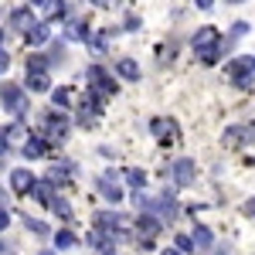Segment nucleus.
<instances>
[{"mask_svg":"<svg viewBox=\"0 0 255 255\" xmlns=\"http://www.w3.org/2000/svg\"><path fill=\"white\" fill-rule=\"evenodd\" d=\"M191 44H194V51L201 55L204 65H215L218 55H221V34H218V27H201Z\"/></svg>","mask_w":255,"mask_h":255,"instance_id":"1","label":"nucleus"},{"mask_svg":"<svg viewBox=\"0 0 255 255\" xmlns=\"http://www.w3.org/2000/svg\"><path fill=\"white\" fill-rule=\"evenodd\" d=\"M0 102H3L14 116H24V109H27V99L20 92V85H14V82H3V85H0Z\"/></svg>","mask_w":255,"mask_h":255,"instance_id":"2","label":"nucleus"},{"mask_svg":"<svg viewBox=\"0 0 255 255\" xmlns=\"http://www.w3.org/2000/svg\"><path fill=\"white\" fill-rule=\"evenodd\" d=\"M89 82H92V92H96L99 99L116 96V82L106 75V68H102V65H92V68H89Z\"/></svg>","mask_w":255,"mask_h":255,"instance_id":"3","label":"nucleus"},{"mask_svg":"<svg viewBox=\"0 0 255 255\" xmlns=\"http://www.w3.org/2000/svg\"><path fill=\"white\" fill-rule=\"evenodd\" d=\"M123 221H126V218L116 215V211H99V215H96V228H99V232H106L109 238H119V235H123Z\"/></svg>","mask_w":255,"mask_h":255,"instance_id":"4","label":"nucleus"},{"mask_svg":"<svg viewBox=\"0 0 255 255\" xmlns=\"http://www.w3.org/2000/svg\"><path fill=\"white\" fill-rule=\"evenodd\" d=\"M228 72H232V79H235L238 89H249V85H252L255 65H252V58H235L232 65H228Z\"/></svg>","mask_w":255,"mask_h":255,"instance_id":"5","label":"nucleus"},{"mask_svg":"<svg viewBox=\"0 0 255 255\" xmlns=\"http://www.w3.org/2000/svg\"><path fill=\"white\" fill-rule=\"evenodd\" d=\"M170 174H174V184L177 187H191V184H194V160H187V157H180L174 163V170H170Z\"/></svg>","mask_w":255,"mask_h":255,"instance_id":"6","label":"nucleus"},{"mask_svg":"<svg viewBox=\"0 0 255 255\" xmlns=\"http://www.w3.org/2000/svg\"><path fill=\"white\" fill-rule=\"evenodd\" d=\"M160 232V221H157V215H139L136 218V235L143 238V249H153L150 245V238Z\"/></svg>","mask_w":255,"mask_h":255,"instance_id":"7","label":"nucleus"},{"mask_svg":"<svg viewBox=\"0 0 255 255\" xmlns=\"http://www.w3.org/2000/svg\"><path fill=\"white\" fill-rule=\"evenodd\" d=\"M34 174L31 170H24V167H17V170H10V187H14V194H31L34 191Z\"/></svg>","mask_w":255,"mask_h":255,"instance_id":"8","label":"nucleus"},{"mask_svg":"<svg viewBox=\"0 0 255 255\" xmlns=\"http://www.w3.org/2000/svg\"><path fill=\"white\" fill-rule=\"evenodd\" d=\"M44 133H48V139H65L68 119L61 116V113H48V116H44Z\"/></svg>","mask_w":255,"mask_h":255,"instance_id":"9","label":"nucleus"},{"mask_svg":"<svg viewBox=\"0 0 255 255\" xmlns=\"http://www.w3.org/2000/svg\"><path fill=\"white\" fill-rule=\"evenodd\" d=\"M27 89H31V92H48V89H51L48 68H27Z\"/></svg>","mask_w":255,"mask_h":255,"instance_id":"10","label":"nucleus"},{"mask_svg":"<svg viewBox=\"0 0 255 255\" xmlns=\"http://www.w3.org/2000/svg\"><path fill=\"white\" fill-rule=\"evenodd\" d=\"M99 191H102V197H106V201H113V204H116V201H123V191L116 187V177H113V174L99 177Z\"/></svg>","mask_w":255,"mask_h":255,"instance_id":"11","label":"nucleus"},{"mask_svg":"<svg viewBox=\"0 0 255 255\" xmlns=\"http://www.w3.org/2000/svg\"><path fill=\"white\" fill-rule=\"evenodd\" d=\"M10 24H14L17 31H24V34H27L38 20H34V14H31V7H20V10H14V14H10Z\"/></svg>","mask_w":255,"mask_h":255,"instance_id":"12","label":"nucleus"},{"mask_svg":"<svg viewBox=\"0 0 255 255\" xmlns=\"http://www.w3.org/2000/svg\"><path fill=\"white\" fill-rule=\"evenodd\" d=\"M191 238H194V249H197V252H208V249L215 245V235H211V228H204V225H197Z\"/></svg>","mask_w":255,"mask_h":255,"instance_id":"13","label":"nucleus"},{"mask_svg":"<svg viewBox=\"0 0 255 255\" xmlns=\"http://www.w3.org/2000/svg\"><path fill=\"white\" fill-rule=\"evenodd\" d=\"M24 38H27V44H31V48H38V44H44V41L51 38V27H48V24H34Z\"/></svg>","mask_w":255,"mask_h":255,"instance_id":"14","label":"nucleus"},{"mask_svg":"<svg viewBox=\"0 0 255 255\" xmlns=\"http://www.w3.org/2000/svg\"><path fill=\"white\" fill-rule=\"evenodd\" d=\"M150 126H153V133H157L160 139H177V126L170 119H153Z\"/></svg>","mask_w":255,"mask_h":255,"instance_id":"15","label":"nucleus"},{"mask_svg":"<svg viewBox=\"0 0 255 255\" xmlns=\"http://www.w3.org/2000/svg\"><path fill=\"white\" fill-rule=\"evenodd\" d=\"M116 72L123 75V79H129V82H136V79H139V68H136V61H133V58L116 61Z\"/></svg>","mask_w":255,"mask_h":255,"instance_id":"16","label":"nucleus"},{"mask_svg":"<svg viewBox=\"0 0 255 255\" xmlns=\"http://www.w3.org/2000/svg\"><path fill=\"white\" fill-rule=\"evenodd\" d=\"M41 153H44V139L41 136H31V139H24V157H41Z\"/></svg>","mask_w":255,"mask_h":255,"instance_id":"17","label":"nucleus"},{"mask_svg":"<svg viewBox=\"0 0 255 255\" xmlns=\"http://www.w3.org/2000/svg\"><path fill=\"white\" fill-rule=\"evenodd\" d=\"M34 197H38L41 204H48V208H51V201H55V194H51V180H44V184H34Z\"/></svg>","mask_w":255,"mask_h":255,"instance_id":"18","label":"nucleus"},{"mask_svg":"<svg viewBox=\"0 0 255 255\" xmlns=\"http://www.w3.org/2000/svg\"><path fill=\"white\" fill-rule=\"evenodd\" d=\"M55 245H58L61 252H65V249H75V245H79V238H75L72 232H68V228H65V232H58V235H55Z\"/></svg>","mask_w":255,"mask_h":255,"instance_id":"19","label":"nucleus"},{"mask_svg":"<svg viewBox=\"0 0 255 255\" xmlns=\"http://www.w3.org/2000/svg\"><path fill=\"white\" fill-rule=\"evenodd\" d=\"M51 211H58V215L65 218V221H68V218H72V204H68L65 197H58V194H55V201H51Z\"/></svg>","mask_w":255,"mask_h":255,"instance_id":"20","label":"nucleus"},{"mask_svg":"<svg viewBox=\"0 0 255 255\" xmlns=\"http://www.w3.org/2000/svg\"><path fill=\"white\" fill-rule=\"evenodd\" d=\"M68 38L72 41H85L89 38V27H82L79 20H72V24H68Z\"/></svg>","mask_w":255,"mask_h":255,"instance_id":"21","label":"nucleus"},{"mask_svg":"<svg viewBox=\"0 0 255 255\" xmlns=\"http://www.w3.org/2000/svg\"><path fill=\"white\" fill-rule=\"evenodd\" d=\"M174 245H177V249H180L184 255L197 252V249H194V238H191V235H177V242H174Z\"/></svg>","mask_w":255,"mask_h":255,"instance_id":"22","label":"nucleus"},{"mask_svg":"<svg viewBox=\"0 0 255 255\" xmlns=\"http://www.w3.org/2000/svg\"><path fill=\"white\" fill-rule=\"evenodd\" d=\"M126 180H129V184L139 191V187L146 184V174H143V170H126Z\"/></svg>","mask_w":255,"mask_h":255,"instance_id":"23","label":"nucleus"},{"mask_svg":"<svg viewBox=\"0 0 255 255\" xmlns=\"http://www.w3.org/2000/svg\"><path fill=\"white\" fill-rule=\"evenodd\" d=\"M68 102H72V92H68V89H58V92H55V106H58V109H65Z\"/></svg>","mask_w":255,"mask_h":255,"instance_id":"24","label":"nucleus"},{"mask_svg":"<svg viewBox=\"0 0 255 255\" xmlns=\"http://www.w3.org/2000/svg\"><path fill=\"white\" fill-rule=\"evenodd\" d=\"M24 225H27V232H34V235H48V225H41V221H34V218H27Z\"/></svg>","mask_w":255,"mask_h":255,"instance_id":"25","label":"nucleus"},{"mask_svg":"<svg viewBox=\"0 0 255 255\" xmlns=\"http://www.w3.org/2000/svg\"><path fill=\"white\" fill-rule=\"evenodd\" d=\"M7 68H10V58H7V51H3V48H0V75H3V72H7Z\"/></svg>","mask_w":255,"mask_h":255,"instance_id":"26","label":"nucleus"},{"mask_svg":"<svg viewBox=\"0 0 255 255\" xmlns=\"http://www.w3.org/2000/svg\"><path fill=\"white\" fill-rule=\"evenodd\" d=\"M7 225H10V215H7V208H0V232H3Z\"/></svg>","mask_w":255,"mask_h":255,"instance_id":"27","label":"nucleus"},{"mask_svg":"<svg viewBox=\"0 0 255 255\" xmlns=\"http://www.w3.org/2000/svg\"><path fill=\"white\" fill-rule=\"evenodd\" d=\"M197 3V10H211V3H215V0H194Z\"/></svg>","mask_w":255,"mask_h":255,"instance_id":"28","label":"nucleus"},{"mask_svg":"<svg viewBox=\"0 0 255 255\" xmlns=\"http://www.w3.org/2000/svg\"><path fill=\"white\" fill-rule=\"evenodd\" d=\"M245 215H249V218H255V197L249 201V204H245Z\"/></svg>","mask_w":255,"mask_h":255,"instance_id":"29","label":"nucleus"},{"mask_svg":"<svg viewBox=\"0 0 255 255\" xmlns=\"http://www.w3.org/2000/svg\"><path fill=\"white\" fill-rule=\"evenodd\" d=\"M0 153H7V133L0 129Z\"/></svg>","mask_w":255,"mask_h":255,"instance_id":"30","label":"nucleus"},{"mask_svg":"<svg viewBox=\"0 0 255 255\" xmlns=\"http://www.w3.org/2000/svg\"><path fill=\"white\" fill-rule=\"evenodd\" d=\"M92 3H99V7H113L116 0H92Z\"/></svg>","mask_w":255,"mask_h":255,"instance_id":"31","label":"nucleus"},{"mask_svg":"<svg viewBox=\"0 0 255 255\" xmlns=\"http://www.w3.org/2000/svg\"><path fill=\"white\" fill-rule=\"evenodd\" d=\"M160 255H184V252H180V249H163Z\"/></svg>","mask_w":255,"mask_h":255,"instance_id":"32","label":"nucleus"},{"mask_svg":"<svg viewBox=\"0 0 255 255\" xmlns=\"http://www.w3.org/2000/svg\"><path fill=\"white\" fill-rule=\"evenodd\" d=\"M215 255H228V249H221V252H215Z\"/></svg>","mask_w":255,"mask_h":255,"instance_id":"33","label":"nucleus"},{"mask_svg":"<svg viewBox=\"0 0 255 255\" xmlns=\"http://www.w3.org/2000/svg\"><path fill=\"white\" fill-rule=\"evenodd\" d=\"M41 255H55V252H48V249H44V252H41Z\"/></svg>","mask_w":255,"mask_h":255,"instance_id":"34","label":"nucleus"},{"mask_svg":"<svg viewBox=\"0 0 255 255\" xmlns=\"http://www.w3.org/2000/svg\"><path fill=\"white\" fill-rule=\"evenodd\" d=\"M0 41H3V27H0Z\"/></svg>","mask_w":255,"mask_h":255,"instance_id":"35","label":"nucleus"},{"mask_svg":"<svg viewBox=\"0 0 255 255\" xmlns=\"http://www.w3.org/2000/svg\"><path fill=\"white\" fill-rule=\"evenodd\" d=\"M232 3H242V0H232Z\"/></svg>","mask_w":255,"mask_h":255,"instance_id":"36","label":"nucleus"},{"mask_svg":"<svg viewBox=\"0 0 255 255\" xmlns=\"http://www.w3.org/2000/svg\"><path fill=\"white\" fill-rule=\"evenodd\" d=\"M252 65H255V58H252Z\"/></svg>","mask_w":255,"mask_h":255,"instance_id":"37","label":"nucleus"}]
</instances>
